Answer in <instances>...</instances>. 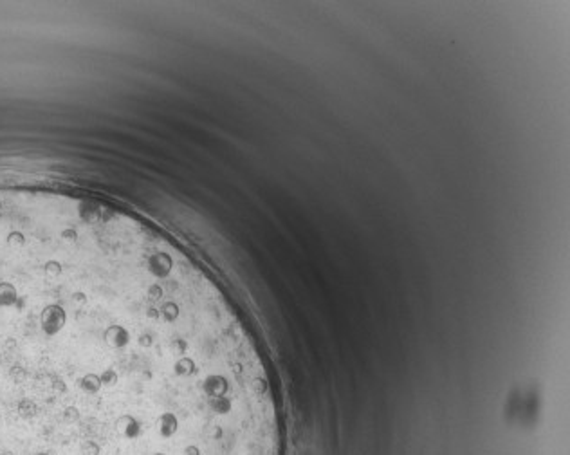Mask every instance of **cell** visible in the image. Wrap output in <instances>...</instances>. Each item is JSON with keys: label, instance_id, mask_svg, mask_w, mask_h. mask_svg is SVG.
I'll return each mask as SVG.
<instances>
[{"label": "cell", "instance_id": "obj_1", "mask_svg": "<svg viewBox=\"0 0 570 455\" xmlns=\"http://www.w3.org/2000/svg\"><path fill=\"white\" fill-rule=\"evenodd\" d=\"M143 428H145L143 421L137 415L128 414V412H123V414H119L114 419V430L123 439H128V441L139 439L141 434H143Z\"/></svg>", "mask_w": 570, "mask_h": 455}, {"label": "cell", "instance_id": "obj_2", "mask_svg": "<svg viewBox=\"0 0 570 455\" xmlns=\"http://www.w3.org/2000/svg\"><path fill=\"white\" fill-rule=\"evenodd\" d=\"M15 412L20 419L29 421V419H34L40 414V403L33 396H22L15 403Z\"/></svg>", "mask_w": 570, "mask_h": 455}, {"label": "cell", "instance_id": "obj_3", "mask_svg": "<svg viewBox=\"0 0 570 455\" xmlns=\"http://www.w3.org/2000/svg\"><path fill=\"white\" fill-rule=\"evenodd\" d=\"M62 419L67 425H74V423L82 421V410H79V406L74 405V403L67 405L65 408L62 410Z\"/></svg>", "mask_w": 570, "mask_h": 455}, {"label": "cell", "instance_id": "obj_4", "mask_svg": "<svg viewBox=\"0 0 570 455\" xmlns=\"http://www.w3.org/2000/svg\"><path fill=\"white\" fill-rule=\"evenodd\" d=\"M79 453L82 455H99L101 453V448H99V444L96 443V441L87 439V441H83L82 446H79Z\"/></svg>", "mask_w": 570, "mask_h": 455}, {"label": "cell", "instance_id": "obj_5", "mask_svg": "<svg viewBox=\"0 0 570 455\" xmlns=\"http://www.w3.org/2000/svg\"><path fill=\"white\" fill-rule=\"evenodd\" d=\"M0 455H15V453H13L11 450H4V451H0Z\"/></svg>", "mask_w": 570, "mask_h": 455}, {"label": "cell", "instance_id": "obj_6", "mask_svg": "<svg viewBox=\"0 0 570 455\" xmlns=\"http://www.w3.org/2000/svg\"><path fill=\"white\" fill-rule=\"evenodd\" d=\"M34 455H51V453H49V451H36Z\"/></svg>", "mask_w": 570, "mask_h": 455}, {"label": "cell", "instance_id": "obj_7", "mask_svg": "<svg viewBox=\"0 0 570 455\" xmlns=\"http://www.w3.org/2000/svg\"><path fill=\"white\" fill-rule=\"evenodd\" d=\"M152 455H168V453H165V451H155V453H152Z\"/></svg>", "mask_w": 570, "mask_h": 455}]
</instances>
